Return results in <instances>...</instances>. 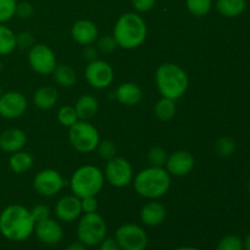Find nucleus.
Wrapping results in <instances>:
<instances>
[{"label": "nucleus", "instance_id": "nucleus-1", "mask_svg": "<svg viewBox=\"0 0 250 250\" xmlns=\"http://www.w3.org/2000/svg\"><path fill=\"white\" fill-rule=\"evenodd\" d=\"M34 221L31 210L21 204H11L0 212V233L11 242H22L33 234Z\"/></svg>", "mask_w": 250, "mask_h": 250}, {"label": "nucleus", "instance_id": "nucleus-2", "mask_svg": "<svg viewBox=\"0 0 250 250\" xmlns=\"http://www.w3.org/2000/svg\"><path fill=\"white\" fill-rule=\"evenodd\" d=\"M148 27L138 12H125L117 19L112 31V37L117 46L132 50L146 42Z\"/></svg>", "mask_w": 250, "mask_h": 250}, {"label": "nucleus", "instance_id": "nucleus-3", "mask_svg": "<svg viewBox=\"0 0 250 250\" xmlns=\"http://www.w3.org/2000/svg\"><path fill=\"white\" fill-rule=\"evenodd\" d=\"M132 182L139 197L148 200H158L170 189L171 176L165 167L149 166L139 171Z\"/></svg>", "mask_w": 250, "mask_h": 250}, {"label": "nucleus", "instance_id": "nucleus-4", "mask_svg": "<svg viewBox=\"0 0 250 250\" xmlns=\"http://www.w3.org/2000/svg\"><path fill=\"white\" fill-rule=\"evenodd\" d=\"M155 83L161 97L176 102L188 90L189 77L180 65L165 62L156 68Z\"/></svg>", "mask_w": 250, "mask_h": 250}, {"label": "nucleus", "instance_id": "nucleus-5", "mask_svg": "<svg viewBox=\"0 0 250 250\" xmlns=\"http://www.w3.org/2000/svg\"><path fill=\"white\" fill-rule=\"evenodd\" d=\"M104 172L94 165H83L72 173L70 178V189L80 199L97 197L104 187Z\"/></svg>", "mask_w": 250, "mask_h": 250}, {"label": "nucleus", "instance_id": "nucleus-6", "mask_svg": "<svg viewBox=\"0 0 250 250\" xmlns=\"http://www.w3.org/2000/svg\"><path fill=\"white\" fill-rule=\"evenodd\" d=\"M107 225L98 212L82 214L77 224V238L85 247H98L106 237Z\"/></svg>", "mask_w": 250, "mask_h": 250}, {"label": "nucleus", "instance_id": "nucleus-7", "mask_svg": "<svg viewBox=\"0 0 250 250\" xmlns=\"http://www.w3.org/2000/svg\"><path fill=\"white\" fill-rule=\"evenodd\" d=\"M68 141L78 153H92L98 148L100 139L99 131L84 120H78L68 128Z\"/></svg>", "mask_w": 250, "mask_h": 250}, {"label": "nucleus", "instance_id": "nucleus-8", "mask_svg": "<svg viewBox=\"0 0 250 250\" xmlns=\"http://www.w3.org/2000/svg\"><path fill=\"white\" fill-rule=\"evenodd\" d=\"M104 177L109 185L115 188L127 187L132 183L134 177L133 167L131 163L121 156H115L111 160L106 161L104 170Z\"/></svg>", "mask_w": 250, "mask_h": 250}, {"label": "nucleus", "instance_id": "nucleus-9", "mask_svg": "<svg viewBox=\"0 0 250 250\" xmlns=\"http://www.w3.org/2000/svg\"><path fill=\"white\" fill-rule=\"evenodd\" d=\"M114 238L121 250H146L148 247V234L143 227L136 224L121 225Z\"/></svg>", "mask_w": 250, "mask_h": 250}, {"label": "nucleus", "instance_id": "nucleus-10", "mask_svg": "<svg viewBox=\"0 0 250 250\" xmlns=\"http://www.w3.org/2000/svg\"><path fill=\"white\" fill-rule=\"evenodd\" d=\"M27 58L32 70L39 75H51L58 66V60L53 49L43 43H36L28 49Z\"/></svg>", "mask_w": 250, "mask_h": 250}, {"label": "nucleus", "instance_id": "nucleus-11", "mask_svg": "<svg viewBox=\"0 0 250 250\" xmlns=\"http://www.w3.org/2000/svg\"><path fill=\"white\" fill-rule=\"evenodd\" d=\"M84 78L90 87L95 89H105L114 82L115 71L107 61L94 59L85 66Z\"/></svg>", "mask_w": 250, "mask_h": 250}, {"label": "nucleus", "instance_id": "nucleus-12", "mask_svg": "<svg viewBox=\"0 0 250 250\" xmlns=\"http://www.w3.org/2000/svg\"><path fill=\"white\" fill-rule=\"evenodd\" d=\"M65 181L61 173L54 168H44L33 178V188L42 197L50 198L62 190Z\"/></svg>", "mask_w": 250, "mask_h": 250}, {"label": "nucleus", "instance_id": "nucleus-13", "mask_svg": "<svg viewBox=\"0 0 250 250\" xmlns=\"http://www.w3.org/2000/svg\"><path fill=\"white\" fill-rule=\"evenodd\" d=\"M27 107L28 102L22 93L11 90L0 94V116L4 119H19L27 111Z\"/></svg>", "mask_w": 250, "mask_h": 250}, {"label": "nucleus", "instance_id": "nucleus-14", "mask_svg": "<svg viewBox=\"0 0 250 250\" xmlns=\"http://www.w3.org/2000/svg\"><path fill=\"white\" fill-rule=\"evenodd\" d=\"M195 165V159L189 151L177 150L167 155L165 168L171 177H183L192 172Z\"/></svg>", "mask_w": 250, "mask_h": 250}, {"label": "nucleus", "instance_id": "nucleus-15", "mask_svg": "<svg viewBox=\"0 0 250 250\" xmlns=\"http://www.w3.org/2000/svg\"><path fill=\"white\" fill-rule=\"evenodd\" d=\"M56 219L60 221L71 224L82 216V207H81V199L76 195H65L56 202L54 208Z\"/></svg>", "mask_w": 250, "mask_h": 250}, {"label": "nucleus", "instance_id": "nucleus-16", "mask_svg": "<svg viewBox=\"0 0 250 250\" xmlns=\"http://www.w3.org/2000/svg\"><path fill=\"white\" fill-rule=\"evenodd\" d=\"M33 233L42 243L46 244V246H55V244L60 243L63 238L62 226L60 225V222L51 217L37 222Z\"/></svg>", "mask_w": 250, "mask_h": 250}, {"label": "nucleus", "instance_id": "nucleus-17", "mask_svg": "<svg viewBox=\"0 0 250 250\" xmlns=\"http://www.w3.org/2000/svg\"><path fill=\"white\" fill-rule=\"evenodd\" d=\"M71 36L76 43L81 45H92L99 37L98 27L89 20H78L71 28Z\"/></svg>", "mask_w": 250, "mask_h": 250}, {"label": "nucleus", "instance_id": "nucleus-18", "mask_svg": "<svg viewBox=\"0 0 250 250\" xmlns=\"http://www.w3.org/2000/svg\"><path fill=\"white\" fill-rule=\"evenodd\" d=\"M139 217L143 225L148 227H158L165 221L166 208L158 200H149L142 207Z\"/></svg>", "mask_w": 250, "mask_h": 250}, {"label": "nucleus", "instance_id": "nucleus-19", "mask_svg": "<svg viewBox=\"0 0 250 250\" xmlns=\"http://www.w3.org/2000/svg\"><path fill=\"white\" fill-rule=\"evenodd\" d=\"M26 143V133L20 128H9L0 134V149L5 153L14 154L22 150Z\"/></svg>", "mask_w": 250, "mask_h": 250}, {"label": "nucleus", "instance_id": "nucleus-20", "mask_svg": "<svg viewBox=\"0 0 250 250\" xmlns=\"http://www.w3.org/2000/svg\"><path fill=\"white\" fill-rule=\"evenodd\" d=\"M115 98L125 106H136L143 99V90L137 83H121L115 90Z\"/></svg>", "mask_w": 250, "mask_h": 250}, {"label": "nucleus", "instance_id": "nucleus-21", "mask_svg": "<svg viewBox=\"0 0 250 250\" xmlns=\"http://www.w3.org/2000/svg\"><path fill=\"white\" fill-rule=\"evenodd\" d=\"M59 99V93L56 88L50 85L39 87L33 93V104L41 110H50L55 106Z\"/></svg>", "mask_w": 250, "mask_h": 250}, {"label": "nucleus", "instance_id": "nucleus-22", "mask_svg": "<svg viewBox=\"0 0 250 250\" xmlns=\"http://www.w3.org/2000/svg\"><path fill=\"white\" fill-rule=\"evenodd\" d=\"M99 109L98 99L92 94L81 95L75 104V110L78 115V119L88 121L97 115Z\"/></svg>", "mask_w": 250, "mask_h": 250}, {"label": "nucleus", "instance_id": "nucleus-23", "mask_svg": "<svg viewBox=\"0 0 250 250\" xmlns=\"http://www.w3.org/2000/svg\"><path fill=\"white\" fill-rule=\"evenodd\" d=\"M215 7L217 12L224 17L233 19L241 16L246 11L247 1L246 0H216Z\"/></svg>", "mask_w": 250, "mask_h": 250}, {"label": "nucleus", "instance_id": "nucleus-24", "mask_svg": "<svg viewBox=\"0 0 250 250\" xmlns=\"http://www.w3.org/2000/svg\"><path fill=\"white\" fill-rule=\"evenodd\" d=\"M33 166V156L23 150L11 154L9 159V167L14 173L21 175Z\"/></svg>", "mask_w": 250, "mask_h": 250}, {"label": "nucleus", "instance_id": "nucleus-25", "mask_svg": "<svg viewBox=\"0 0 250 250\" xmlns=\"http://www.w3.org/2000/svg\"><path fill=\"white\" fill-rule=\"evenodd\" d=\"M51 75H53L54 81L61 87L71 88L77 82V75L75 70L68 65H58Z\"/></svg>", "mask_w": 250, "mask_h": 250}, {"label": "nucleus", "instance_id": "nucleus-26", "mask_svg": "<svg viewBox=\"0 0 250 250\" xmlns=\"http://www.w3.org/2000/svg\"><path fill=\"white\" fill-rule=\"evenodd\" d=\"M16 49V34L5 23H0V56L11 54Z\"/></svg>", "mask_w": 250, "mask_h": 250}, {"label": "nucleus", "instance_id": "nucleus-27", "mask_svg": "<svg viewBox=\"0 0 250 250\" xmlns=\"http://www.w3.org/2000/svg\"><path fill=\"white\" fill-rule=\"evenodd\" d=\"M154 115L160 121H170L176 115L175 100L161 97L160 100L154 105Z\"/></svg>", "mask_w": 250, "mask_h": 250}, {"label": "nucleus", "instance_id": "nucleus-28", "mask_svg": "<svg viewBox=\"0 0 250 250\" xmlns=\"http://www.w3.org/2000/svg\"><path fill=\"white\" fill-rule=\"evenodd\" d=\"M186 6L190 15L203 17L211 11L212 0H186Z\"/></svg>", "mask_w": 250, "mask_h": 250}, {"label": "nucleus", "instance_id": "nucleus-29", "mask_svg": "<svg viewBox=\"0 0 250 250\" xmlns=\"http://www.w3.org/2000/svg\"><path fill=\"white\" fill-rule=\"evenodd\" d=\"M58 121L61 126L68 127L70 128L73 124L78 121V115L76 112L75 106H70V105H63L58 110Z\"/></svg>", "mask_w": 250, "mask_h": 250}, {"label": "nucleus", "instance_id": "nucleus-30", "mask_svg": "<svg viewBox=\"0 0 250 250\" xmlns=\"http://www.w3.org/2000/svg\"><path fill=\"white\" fill-rule=\"evenodd\" d=\"M215 150L221 158H229L236 151V142L229 137H221L215 143Z\"/></svg>", "mask_w": 250, "mask_h": 250}, {"label": "nucleus", "instance_id": "nucleus-31", "mask_svg": "<svg viewBox=\"0 0 250 250\" xmlns=\"http://www.w3.org/2000/svg\"><path fill=\"white\" fill-rule=\"evenodd\" d=\"M215 250H244L243 239L237 234H227L220 239Z\"/></svg>", "mask_w": 250, "mask_h": 250}, {"label": "nucleus", "instance_id": "nucleus-32", "mask_svg": "<svg viewBox=\"0 0 250 250\" xmlns=\"http://www.w3.org/2000/svg\"><path fill=\"white\" fill-rule=\"evenodd\" d=\"M17 0H0V23H6L16 15Z\"/></svg>", "mask_w": 250, "mask_h": 250}, {"label": "nucleus", "instance_id": "nucleus-33", "mask_svg": "<svg viewBox=\"0 0 250 250\" xmlns=\"http://www.w3.org/2000/svg\"><path fill=\"white\" fill-rule=\"evenodd\" d=\"M167 160V154H166L165 149L161 146H153L150 150L148 151V161L150 166H159V167H164Z\"/></svg>", "mask_w": 250, "mask_h": 250}, {"label": "nucleus", "instance_id": "nucleus-34", "mask_svg": "<svg viewBox=\"0 0 250 250\" xmlns=\"http://www.w3.org/2000/svg\"><path fill=\"white\" fill-rule=\"evenodd\" d=\"M98 153H99L100 158L103 160H111L112 158L116 156L117 153V148L115 146V143L112 141H109V139H105V141H100L99 144H98L97 148Z\"/></svg>", "mask_w": 250, "mask_h": 250}, {"label": "nucleus", "instance_id": "nucleus-35", "mask_svg": "<svg viewBox=\"0 0 250 250\" xmlns=\"http://www.w3.org/2000/svg\"><path fill=\"white\" fill-rule=\"evenodd\" d=\"M34 44H36L34 37L29 32H21V33L16 34V48L26 50V49H31Z\"/></svg>", "mask_w": 250, "mask_h": 250}, {"label": "nucleus", "instance_id": "nucleus-36", "mask_svg": "<svg viewBox=\"0 0 250 250\" xmlns=\"http://www.w3.org/2000/svg\"><path fill=\"white\" fill-rule=\"evenodd\" d=\"M97 41H98V49H99L103 54L112 53V51L117 48V44L112 36H104L102 37V38L97 39Z\"/></svg>", "mask_w": 250, "mask_h": 250}, {"label": "nucleus", "instance_id": "nucleus-37", "mask_svg": "<svg viewBox=\"0 0 250 250\" xmlns=\"http://www.w3.org/2000/svg\"><path fill=\"white\" fill-rule=\"evenodd\" d=\"M31 214L37 224V222L43 221V220L49 219V217H50V209H49V207H46V205L38 204V205H34V207L32 208Z\"/></svg>", "mask_w": 250, "mask_h": 250}, {"label": "nucleus", "instance_id": "nucleus-38", "mask_svg": "<svg viewBox=\"0 0 250 250\" xmlns=\"http://www.w3.org/2000/svg\"><path fill=\"white\" fill-rule=\"evenodd\" d=\"M81 207H82L83 214H90V212H97L98 210V200L97 197H87L81 199Z\"/></svg>", "mask_w": 250, "mask_h": 250}, {"label": "nucleus", "instance_id": "nucleus-39", "mask_svg": "<svg viewBox=\"0 0 250 250\" xmlns=\"http://www.w3.org/2000/svg\"><path fill=\"white\" fill-rule=\"evenodd\" d=\"M132 6L137 12H148L155 6L156 0H131Z\"/></svg>", "mask_w": 250, "mask_h": 250}, {"label": "nucleus", "instance_id": "nucleus-40", "mask_svg": "<svg viewBox=\"0 0 250 250\" xmlns=\"http://www.w3.org/2000/svg\"><path fill=\"white\" fill-rule=\"evenodd\" d=\"M16 15L21 19H29L33 15V5L28 1L17 2Z\"/></svg>", "mask_w": 250, "mask_h": 250}, {"label": "nucleus", "instance_id": "nucleus-41", "mask_svg": "<svg viewBox=\"0 0 250 250\" xmlns=\"http://www.w3.org/2000/svg\"><path fill=\"white\" fill-rule=\"evenodd\" d=\"M98 247H99V250H121L114 237H105Z\"/></svg>", "mask_w": 250, "mask_h": 250}, {"label": "nucleus", "instance_id": "nucleus-42", "mask_svg": "<svg viewBox=\"0 0 250 250\" xmlns=\"http://www.w3.org/2000/svg\"><path fill=\"white\" fill-rule=\"evenodd\" d=\"M97 49H94L93 48V46H90V45H87V48H85V50H84V56L85 58H88V59H90V61L92 60H94V59H97Z\"/></svg>", "mask_w": 250, "mask_h": 250}, {"label": "nucleus", "instance_id": "nucleus-43", "mask_svg": "<svg viewBox=\"0 0 250 250\" xmlns=\"http://www.w3.org/2000/svg\"><path fill=\"white\" fill-rule=\"evenodd\" d=\"M66 250H87V247H85L83 243H81L80 241H77L68 244V247L66 248Z\"/></svg>", "mask_w": 250, "mask_h": 250}, {"label": "nucleus", "instance_id": "nucleus-44", "mask_svg": "<svg viewBox=\"0 0 250 250\" xmlns=\"http://www.w3.org/2000/svg\"><path fill=\"white\" fill-rule=\"evenodd\" d=\"M173 250H200V249L197 248V247H192V246H182V247H177V248H175Z\"/></svg>", "mask_w": 250, "mask_h": 250}, {"label": "nucleus", "instance_id": "nucleus-45", "mask_svg": "<svg viewBox=\"0 0 250 250\" xmlns=\"http://www.w3.org/2000/svg\"><path fill=\"white\" fill-rule=\"evenodd\" d=\"M244 244V250H250V233H248V236L246 237V239L243 241Z\"/></svg>", "mask_w": 250, "mask_h": 250}, {"label": "nucleus", "instance_id": "nucleus-46", "mask_svg": "<svg viewBox=\"0 0 250 250\" xmlns=\"http://www.w3.org/2000/svg\"><path fill=\"white\" fill-rule=\"evenodd\" d=\"M1 70H2V63H1V60H0V73H1Z\"/></svg>", "mask_w": 250, "mask_h": 250}, {"label": "nucleus", "instance_id": "nucleus-47", "mask_svg": "<svg viewBox=\"0 0 250 250\" xmlns=\"http://www.w3.org/2000/svg\"><path fill=\"white\" fill-rule=\"evenodd\" d=\"M248 192H249V194H250V178H249V182H248Z\"/></svg>", "mask_w": 250, "mask_h": 250}]
</instances>
